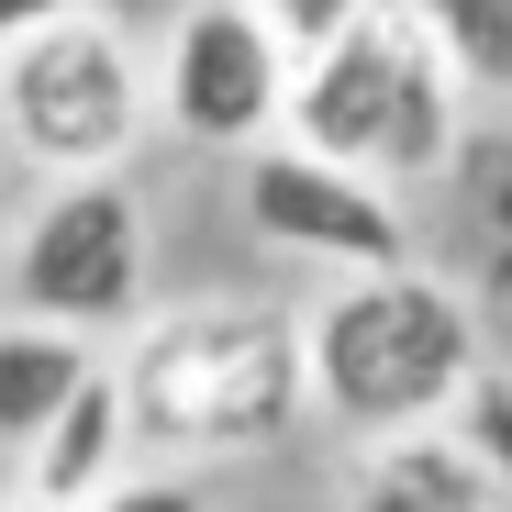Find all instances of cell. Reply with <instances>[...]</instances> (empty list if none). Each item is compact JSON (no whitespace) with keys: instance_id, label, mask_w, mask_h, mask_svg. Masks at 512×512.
Segmentation results:
<instances>
[{"instance_id":"cell-17","label":"cell","mask_w":512,"mask_h":512,"mask_svg":"<svg viewBox=\"0 0 512 512\" xmlns=\"http://www.w3.org/2000/svg\"><path fill=\"white\" fill-rule=\"evenodd\" d=\"M0 512H67V501H34V490H23V501H0Z\"/></svg>"},{"instance_id":"cell-4","label":"cell","mask_w":512,"mask_h":512,"mask_svg":"<svg viewBox=\"0 0 512 512\" xmlns=\"http://www.w3.org/2000/svg\"><path fill=\"white\" fill-rule=\"evenodd\" d=\"M156 134V90H145V45L67 0V12L0 34V145H12L34 179H67V167H123Z\"/></svg>"},{"instance_id":"cell-13","label":"cell","mask_w":512,"mask_h":512,"mask_svg":"<svg viewBox=\"0 0 512 512\" xmlns=\"http://www.w3.org/2000/svg\"><path fill=\"white\" fill-rule=\"evenodd\" d=\"M446 435H457V446L479 457V479L512 501V368H490V357L468 368V390L446 401Z\"/></svg>"},{"instance_id":"cell-18","label":"cell","mask_w":512,"mask_h":512,"mask_svg":"<svg viewBox=\"0 0 512 512\" xmlns=\"http://www.w3.org/2000/svg\"><path fill=\"white\" fill-rule=\"evenodd\" d=\"M368 12H401V0H368Z\"/></svg>"},{"instance_id":"cell-12","label":"cell","mask_w":512,"mask_h":512,"mask_svg":"<svg viewBox=\"0 0 512 512\" xmlns=\"http://www.w3.org/2000/svg\"><path fill=\"white\" fill-rule=\"evenodd\" d=\"M468 101H512V0H401Z\"/></svg>"},{"instance_id":"cell-6","label":"cell","mask_w":512,"mask_h":512,"mask_svg":"<svg viewBox=\"0 0 512 512\" xmlns=\"http://www.w3.org/2000/svg\"><path fill=\"white\" fill-rule=\"evenodd\" d=\"M245 234L290 256V268H323V279H346V268H390V256H412V212L401 190L379 179V167H346V156H323L301 134H268V145H245Z\"/></svg>"},{"instance_id":"cell-2","label":"cell","mask_w":512,"mask_h":512,"mask_svg":"<svg viewBox=\"0 0 512 512\" xmlns=\"http://www.w3.org/2000/svg\"><path fill=\"white\" fill-rule=\"evenodd\" d=\"M479 368V301L423 268H346L312 312H301V390L334 435H412V423H446V401Z\"/></svg>"},{"instance_id":"cell-5","label":"cell","mask_w":512,"mask_h":512,"mask_svg":"<svg viewBox=\"0 0 512 512\" xmlns=\"http://www.w3.org/2000/svg\"><path fill=\"white\" fill-rule=\"evenodd\" d=\"M12 312L34 323H67V334H134L145 312V279H156V234H145V190L123 167H67L45 179V201L23 212L12 256Z\"/></svg>"},{"instance_id":"cell-7","label":"cell","mask_w":512,"mask_h":512,"mask_svg":"<svg viewBox=\"0 0 512 512\" xmlns=\"http://www.w3.org/2000/svg\"><path fill=\"white\" fill-rule=\"evenodd\" d=\"M145 90H156V123L179 145L245 156L290 112V45L256 23V0H190V12L167 23V45L145 56Z\"/></svg>"},{"instance_id":"cell-9","label":"cell","mask_w":512,"mask_h":512,"mask_svg":"<svg viewBox=\"0 0 512 512\" xmlns=\"http://www.w3.org/2000/svg\"><path fill=\"white\" fill-rule=\"evenodd\" d=\"M346 512H512L479 457L446 435V423H412V435H368L357 479H346Z\"/></svg>"},{"instance_id":"cell-11","label":"cell","mask_w":512,"mask_h":512,"mask_svg":"<svg viewBox=\"0 0 512 512\" xmlns=\"http://www.w3.org/2000/svg\"><path fill=\"white\" fill-rule=\"evenodd\" d=\"M90 334H67V323H34V312H0V457H23L34 446V423L90 379Z\"/></svg>"},{"instance_id":"cell-14","label":"cell","mask_w":512,"mask_h":512,"mask_svg":"<svg viewBox=\"0 0 512 512\" xmlns=\"http://www.w3.org/2000/svg\"><path fill=\"white\" fill-rule=\"evenodd\" d=\"M78 512H212V490L190 479V457H156V468H134V457H123V468H112L90 501H78Z\"/></svg>"},{"instance_id":"cell-15","label":"cell","mask_w":512,"mask_h":512,"mask_svg":"<svg viewBox=\"0 0 512 512\" xmlns=\"http://www.w3.org/2000/svg\"><path fill=\"white\" fill-rule=\"evenodd\" d=\"M368 12V0H256V23H268L290 56H312V45H334V34H346Z\"/></svg>"},{"instance_id":"cell-16","label":"cell","mask_w":512,"mask_h":512,"mask_svg":"<svg viewBox=\"0 0 512 512\" xmlns=\"http://www.w3.org/2000/svg\"><path fill=\"white\" fill-rule=\"evenodd\" d=\"M45 12H67V0H0V34H23V23H45Z\"/></svg>"},{"instance_id":"cell-1","label":"cell","mask_w":512,"mask_h":512,"mask_svg":"<svg viewBox=\"0 0 512 512\" xmlns=\"http://www.w3.org/2000/svg\"><path fill=\"white\" fill-rule=\"evenodd\" d=\"M123 423L145 457H256L312 412L301 390V312L279 301H190V312H134L123 346Z\"/></svg>"},{"instance_id":"cell-10","label":"cell","mask_w":512,"mask_h":512,"mask_svg":"<svg viewBox=\"0 0 512 512\" xmlns=\"http://www.w3.org/2000/svg\"><path fill=\"white\" fill-rule=\"evenodd\" d=\"M123 457H134V423H123V379H112V368H90V379H78V390H67L45 423H34V446H23V490H34V501H67V512H78V501H90V490H101Z\"/></svg>"},{"instance_id":"cell-8","label":"cell","mask_w":512,"mask_h":512,"mask_svg":"<svg viewBox=\"0 0 512 512\" xmlns=\"http://www.w3.org/2000/svg\"><path fill=\"white\" fill-rule=\"evenodd\" d=\"M423 190H446L457 290L479 312H512V123H457V145L435 156Z\"/></svg>"},{"instance_id":"cell-3","label":"cell","mask_w":512,"mask_h":512,"mask_svg":"<svg viewBox=\"0 0 512 512\" xmlns=\"http://www.w3.org/2000/svg\"><path fill=\"white\" fill-rule=\"evenodd\" d=\"M457 123H468V90H457V67L423 45L412 12H357L334 45L290 56V112H279V134L346 156V167H379L390 190H423V179H435V156L457 145Z\"/></svg>"}]
</instances>
